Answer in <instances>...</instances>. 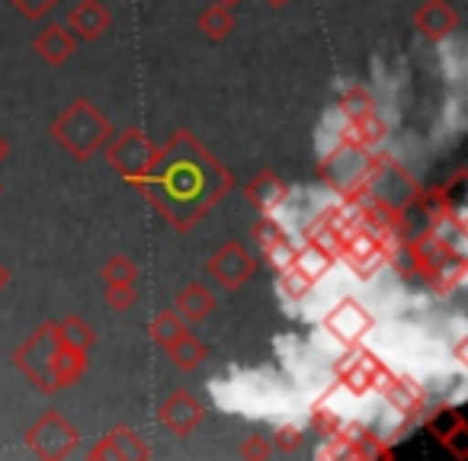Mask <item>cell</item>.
<instances>
[{
    "label": "cell",
    "mask_w": 468,
    "mask_h": 461,
    "mask_svg": "<svg viewBox=\"0 0 468 461\" xmlns=\"http://www.w3.org/2000/svg\"><path fill=\"white\" fill-rule=\"evenodd\" d=\"M106 135H110V125H106L103 116L87 103H78L74 110H68L65 116L55 122V138H61L78 157L90 154Z\"/></svg>",
    "instance_id": "cell-1"
},
{
    "label": "cell",
    "mask_w": 468,
    "mask_h": 461,
    "mask_svg": "<svg viewBox=\"0 0 468 461\" xmlns=\"http://www.w3.org/2000/svg\"><path fill=\"white\" fill-rule=\"evenodd\" d=\"M29 445L39 455L58 458V455H68V448L74 445V429L68 426L58 414H48L46 420L36 423V429L29 433Z\"/></svg>",
    "instance_id": "cell-2"
},
{
    "label": "cell",
    "mask_w": 468,
    "mask_h": 461,
    "mask_svg": "<svg viewBox=\"0 0 468 461\" xmlns=\"http://www.w3.org/2000/svg\"><path fill=\"white\" fill-rule=\"evenodd\" d=\"M110 161L116 163V167L122 170L125 176H135V173H142V170L148 167L151 161H154V148L144 141L142 131L132 129V131H125V135L110 148Z\"/></svg>",
    "instance_id": "cell-3"
},
{
    "label": "cell",
    "mask_w": 468,
    "mask_h": 461,
    "mask_svg": "<svg viewBox=\"0 0 468 461\" xmlns=\"http://www.w3.org/2000/svg\"><path fill=\"white\" fill-rule=\"evenodd\" d=\"M369 314L356 305V301H344L340 308H334L324 318V327L331 330V337L344 340V343H356L366 330H369Z\"/></svg>",
    "instance_id": "cell-4"
},
{
    "label": "cell",
    "mask_w": 468,
    "mask_h": 461,
    "mask_svg": "<svg viewBox=\"0 0 468 461\" xmlns=\"http://www.w3.org/2000/svg\"><path fill=\"white\" fill-rule=\"evenodd\" d=\"M208 273H212L215 279H218L221 286H228V288L241 286V282L250 276L248 250H244L241 244H228V247L221 250V254L215 257L212 263H208Z\"/></svg>",
    "instance_id": "cell-5"
},
{
    "label": "cell",
    "mask_w": 468,
    "mask_h": 461,
    "mask_svg": "<svg viewBox=\"0 0 468 461\" xmlns=\"http://www.w3.org/2000/svg\"><path fill=\"white\" fill-rule=\"evenodd\" d=\"M346 260L359 269V273H372L382 260V244L372 231H350L346 235Z\"/></svg>",
    "instance_id": "cell-6"
},
{
    "label": "cell",
    "mask_w": 468,
    "mask_h": 461,
    "mask_svg": "<svg viewBox=\"0 0 468 461\" xmlns=\"http://www.w3.org/2000/svg\"><path fill=\"white\" fill-rule=\"evenodd\" d=\"M199 416H202V407L193 401L189 394H174L167 403L161 407V420L167 423L174 433H189V429L199 423Z\"/></svg>",
    "instance_id": "cell-7"
},
{
    "label": "cell",
    "mask_w": 468,
    "mask_h": 461,
    "mask_svg": "<svg viewBox=\"0 0 468 461\" xmlns=\"http://www.w3.org/2000/svg\"><path fill=\"white\" fill-rule=\"evenodd\" d=\"M417 26H420V33L427 39H442V36H449L455 29L452 7L442 4V0H430V4H423L420 14H417Z\"/></svg>",
    "instance_id": "cell-8"
},
{
    "label": "cell",
    "mask_w": 468,
    "mask_h": 461,
    "mask_svg": "<svg viewBox=\"0 0 468 461\" xmlns=\"http://www.w3.org/2000/svg\"><path fill=\"white\" fill-rule=\"evenodd\" d=\"M71 26L78 29V36H84V39H97V36L110 26V14L100 7L97 0H80L78 7L71 10Z\"/></svg>",
    "instance_id": "cell-9"
},
{
    "label": "cell",
    "mask_w": 468,
    "mask_h": 461,
    "mask_svg": "<svg viewBox=\"0 0 468 461\" xmlns=\"http://www.w3.org/2000/svg\"><path fill=\"white\" fill-rule=\"evenodd\" d=\"M36 48H39V55L46 61L58 65V61H65L68 55L74 52V42H71V36H68L61 26H48L46 33H42L39 39H36Z\"/></svg>",
    "instance_id": "cell-10"
},
{
    "label": "cell",
    "mask_w": 468,
    "mask_h": 461,
    "mask_svg": "<svg viewBox=\"0 0 468 461\" xmlns=\"http://www.w3.org/2000/svg\"><path fill=\"white\" fill-rule=\"evenodd\" d=\"M212 308H215L212 295H208L202 286H186L180 292V299H176V314L186 320H202Z\"/></svg>",
    "instance_id": "cell-11"
},
{
    "label": "cell",
    "mask_w": 468,
    "mask_h": 461,
    "mask_svg": "<svg viewBox=\"0 0 468 461\" xmlns=\"http://www.w3.org/2000/svg\"><path fill=\"white\" fill-rule=\"evenodd\" d=\"M167 350H170V356H174V362L180 365V369H196V365L206 359V346H202L199 340H196L193 333H186V330H183L180 337L167 346Z\"/></svg>",
    "instance_id": "cell-12"
},
{
    "label": "cell",
    "mask_w": 468,
    "mask_h": 461,
    "mask_svg": "<svg viewBox=\"0 0 468 461\" xmlns=\"http://www.w3.org/2000/svg\"><path fill=\"white\" fill-rule=\"evenodd\" d=\"M292 267L302 269V273H305L312 282H318L321 276H324L327 269H331V254H327L324 247H318V244H308V247L302 250V254H295Z\"/></svg>",
    "instance_id": "cell-13"
},
{
    "label": "cell",
    "mask_w": 468,
    "mask_h": 461,
    "mask_svg": "<svg viewBox=\"0 0 468 461\" xmlns=\"http://www.w3.org/2000/svg\"><path fill=\"white\" fill-rule=\"evenodd\" d=\"M183 330H186V327H183V318L176 311H161L154 318V324H151V337L161 346H170Z\"/></svg>",
    "instance_id": "cell-14"
},
{
    "label": "cell",
    "mask_w": 468,
    "mask_h": 461,
    "mask_svg": "<svg viewBox=\"0 0 468 461\" xmlns=\"http://www.w3.org/2000/svg\"><path fill=\"white\" fill-rule=\"evenodd\" d=\"M250 199H254L263 212H273L276 202L282 199V186L273 180V176H257V180L250 183Z\"/></svg>",
    "instance_id": "cell-15"
},
{
    "label": "cell",
    "mask_w": 468,
    "mask_h": 461,
    "mask_svg": "<svg viewBox=\"0 0 468 461\" xmlns=\"http://www.w3.org/2000/svg\"><path fill=\"white\" fill-rule=\"evenodd\" d=\"M280 286H282V295H286L289 301H302L308 292H312V279H308V276L302 273V269H295V267L282 269Z\"/></svg>",
    "instance_id": "cell-16"
},
{
    "label": "cell",
    "mask_w": 468,
    "mask_h": 461,
    "mask_svg": "<svg viewBox=\"0 0 468 461\" xmlns=\"http://www.w3.org/2000/svg\"><path fill=\"white\" fill-rule=\"evenodd\" d=\"M58 340L65 346H74V350L84 352V346L93 343V333H90V327H87V324H80L78 318H71V320H65V324L58 327Z\"/></svg>",
    "instance_id": "cell-17"
},
{
    "label": "cell",
    "mask_w": 468,
    "mask_h": 461,
    "mask_svg": "<svg viewBox=\"0 0 468 461\" xmlns=\"http://www.w3.org/2000/svg\"><path fill=\"white\" fill-rule=\"evenodd\" d=\"M202 29H206L212 39L228 36V29H231V10H228L225 4H212V10H206V16H202Z\"/></svg>",
    "instance_id": "cell-18"
},
{
    "label": "cell",
    "mask_w": 468,
    "mask_h": 461,
    "mask_svg": "<svg viewBox=\"0 0 468 461\" xmlns=\"http://www.w3.org/2000/svg\"><path fill=\"white\" fill-rule=\"evenodd\" d=\"M340 112H344L346 119H363L366 112H372V97L366 90H350L344 97V103H340Z\"/></svg>",
    "instance_id": "cell-19"
},
{
    "label": "cell",
    "mask_w": 468,
    "mask_h": 461,
    "mask_svg": "<svg viewBox=\"0 0 468 461\" xmlns=\"http://www.w3.org/2000/svg\"><path fill=\"white\" fill-rule=\"evenodd\" d=\"M103 276H106V282L110 286H132L135 282V267H132L125 257H116V260H110V267L103 269Z\"/></svg>",
    "instance_id": "cell-20"
},
{
    "label": "cell",
    "mask_w": 468,
    "mask_h": 461,
    "mask_svg": "<svg viewBox=\"0 0 468 461\" xmlns=\"http://www.w3.org/2000/svg\"><path fill=\"white\" fill-rule=\"evenodd\" d=\"M263 254H267V260L273 263L276 269L292 267V260H295V250L289 247V237H276L273 244H267V247H263Z\"/></svg>",
    "instance_id": "cell-21"
},
{
    "label": "cell",
    "mask_w": 468,
    "mask_h": 461,
    "mask_svg": "<svg viewBox=\"0 0 468 461\" xmlns=\"http://www.w3.org/2000/svg\"><path fill=\"white\" fill-rule=\"evenodd\" d=\"M459 426H462V416L455 414V410H436V416L430 420V429H433L440 439H446V435Z\"/></svg>",
    "instance_id": "cell-22"
},
{
    "label": "cell",
    "mask_w": 468,
    "mask_h": 461,
    "mask_svg": "<svg viewBox=\"0 0 468 461\" xmlns=\"http://www.w3.org/2000/svg\"><path fill=\"white\" fill-rule=\"evenodd\" d=\"M106 301H110L112 308H119V311H125L129 305H135V288L132 286H110Z\"/></svg>",
    "instance_id": "cell-23"
},
{
    "label": "cell",
    "mask_w": 468,
    "mask_h": 461,
    "mask_svg": "<svg viewBox=\"0 0 468 461\" xmlns=\"http://www.w3.org/2000/svg\"><path fill=\"white\" fill-rule=\"evenodd\" d=\"M14 4L23 10V14H27V16H33V20H36V16H42L48 7H52L55 0H14Z\"/></svg>",
    "instance_id": "cell-24"
},
{
    "label": "cell",
    "mask_w": 468,
    "mask_h": 461,
    "mask_svg": "<svg viewBox=\"0 0 468 461\" xmlns=\"http://www.w3.org/2000/svg\"><path fill=\"white\" fill-rule=\"evenodd\" d=\"M295 442H299V429H282L280 445H295Z\"/></svg>",
    "instance_id": "cell-25"
},
{
    "label": "cell",
    "mask_w": 468,
    "mask_h": 461,
    "mask_svg": "<svg viewBox=\"0 0 468 461\" xmlns=\"http://www.w3.org/2000/svg\"><path fill=\"white\" fill-rule=\"evenodd\" d=\"M7 286V273H4V267H0V288Z\"/></svg>",
    "instance_id": "cell-26"
},
{
    "label": "cell",
    "mask_w": 468,
    "mask_h": 461,
    "mask_svg": "<svg viewBox=\"0 0 468 461\" xmlns=\"http://www.w3.org/2000/svg\"><path fill=\"white\" fill-rule=\"evenodd\" d=\"M270 4H273V7H280V4H286V0H270Z\"/></svg>",
    "instance_id": "cell-27"
},
{
    "label": "cell",
    "mask_w": 468,
    "mask_h": 461,
    "mask_svg": "<svg viewBox=\"0 0 468 461\" xmlns=\"http://www.w3.org/2000/svg\"><path fill=\"white\" fill-rule=\"evenodd\" d=\"M4 151H7V144H4V141H0V157H4Z\"/></svg>",
    "instance_id": "cell-28"
},
{
    "label": "cell",
    "mask_w": 468,
    "mask_h": 461,
    "mask_svg": "<svg viewBox=\"0 0 468 461\" xmlns=\"http://www.w3.org/2000/svg\"><path fill=\"white\" fill-rule=\"evenodd\" d=\"M218 4H225V7H228V4H234V0H218Z\"/></svg>",
    "instance_id": "cell-29"
}]
</instances>
